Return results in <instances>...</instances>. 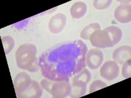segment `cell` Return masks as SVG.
<instances>
[{
	"mask_svg": "<svg viewBox=\"0 0 131 98\" xmlns=\"http://www.w3.org/2000/svg\"><path fill=\"white\" fill-rule=\"evenodd\" d=\"M43 94V88L41 84L36 80H31L30 86L23 92L16 94L20 98H39Z\"/></svg>",
	"mask_w": 131,
	"mask_h": 98,
	"instance_id": "8",
	"label": "cell"
},
{
	"mask_svg": "<svg viewBox=\"0 0 131 98\" xmlns=\"http://www.w3.org/2000/svg\"><path fill=\"white\" fill-rule=\"evenodd\" d=\"M104 30L108 33L110 39L112 42V46L117 45L121 41L123 36V32L122 30L119 27L116 26H111L105 28Z\"/></svg>",
	"mask_w": 131,
	"mask_h": 98,
	"instance_id": "14",
	"label": "cell"
},
{
	"mask_svg": "<svg viewBox=\"0 0 131 98\" xmlns=\"http://www.w3.org/2000/svg\"><path fill=\"white\" fill-rule=\"evenodd\" d=\"M89 40L91 45L97 48H105L112 47L109 35L105 30H96L90 36Z\"/></svg>",
	"mask_w": 131,
	"mask_h": 98,
	"instance_id": "4",
	"label": "cell"
},
{
	"mask_svg": "<svg viewBox=\"0 0 131 98\" xmlns=\"http://www.w3.org/2000/svg\"><path fill=\"white\" fill-rule=\"evenodd\" d=\"M114 18L118 22L127 24L130 22L131 7L130 4H121L115 9Z\"/></svg>",
	"mask_w": 131,
	"mask_h": 98,
	"instance_id": "9",
	"label": "cell"
},
{
	"mask_svg": "<svg viewBox=\"0 0 131 98\" xmlns=\"http://www.w3.org/2000/svg\"><path fill=\"white\" fill-rule=\"evenodd\" d=\"M67 23V17L64 14L58 13L53 16L49 22V30L52 33L61 32Z\"/></svg>",
	"mask_w": 131,
	"mask_h": 98,
	"instance_id": "7",
	"label": "cell"
},
{
	"mask_svg": "<svg viewBox=\"0 0 131 98\" xmlns=\"http://www.w3.org/2000/svg\"><path fill=\"white\" fill-rule=\"evenodd\" d=\"M86 84H87L84 82L72 80L69 96L72 98H78L84 96L86 94Z\"/></svg>",
	"mask_w": 131,
	"mask_h": 98,
	"instance_id": "12",
	"label": "cell"
},
{
	"mask_svg": "<svg viewBox=\"0 0 131 98\" xmlns=\"http://www.w3.org/2000/svg\"><path fill=\"white\" fill-rule=\"evenodd\" d=\"M122 75L125 79L131 77V61L130 59L125 62L122 67Z\"/></svg>",
	"mask_w": 131,
	"mask_h": 98,
	"instance_id": "20",
	"label": "cell"
},
{
	"mask_svg": "<svg viewBox=\"0 0 131 98\" xmlns=\"http://www.w3.org/2000/svg\"><path fill=\"white\" fill-rule=\"evenodd\" d=\"M41 86L55 98L67 97L70 95L71 90V84L69 81L53 80L47 78L41 80Z\"/></svg>",
	"mask_w": 131,
	"mask_h": 98,
	"instance_id": "3",
	"label": "cell"
},
{
	"mask_svg": "<svg viewBox=\"0 0 131 98\" xmlns=\"http://www.w3.org/2000/svg\"><path fill=\"white\" fill-rule=\"evenodd\" d=\"M91 79V73L86 69H82L80 71L75 75L72 79V80H79L88 84Z\"/></svg>",
	"mask_w": 131,
	"mask_h": 98,
	"instance_id": "16",
	"label": "cell"
},
{
	"mask_svg": "<svg viewBox=\"0 0 131 98\" xmlns=\"http://www.w3.org/2000/svg\"><path fill=\"white\" fill-rule=\"evenodd\" d=\"M2 43H3V48H4L5 54H9L13 51L15 46V40L10 36H4L2 39Z\"/></svg>",
	"mask_w": 131,
	"mask_h": 98,
	"instance_id": "17",
	"label": "cell"
},
{
	"mask_svg": "<svg viewBox=\"0 0 131 98\" xmlns=\"http://www.w3.org/2000/svg\"><path fill=\"white\" fill-rule=\"evenodd\" d=\"M100 75L107 80H113L116 79L119 74V67L115 62L107 61L100 68Z\"/></svg>",
	"mask_w": 131,
	"mask_h": 98,
	"instance_id": "6",
	"label": "cell"
},
{
	"mask_svg": "<svg viewBox=\"0 0 131 98\" xmlns=\"http://www.w3.org/2000/svg\"><path fill=\"white\" fill-rule=\"evenodd\" d=\"M87 46L81 40L57 45L42 54L39 66L45 78L66 80L86 67Z\"/></svg>",
	"mask_w": 131,
	"mask_h": 98,
	"instance_id": "1",
	"label": "cell"
},
{
	"mask_svg": "<svg viewBox=\"0 0 131 98\" xmlns=\"http://www.w3.org/2000/svg\"><path fill=\"white\" fill-rule=\"evenodd\" d=\"M37 50L31 43L20 45L15 54L16 65L18 68L28 70L30 72H36L39 70V59L36 57Z\"/></svg>",
	"mask_w": 131,
	"mask_h": 98,
	"instance_id": "2",
	"label": "cell"
},
{
	"mask_svg": "<svg viewBox=\"0 0 131 98\" xmlns=\"http://www.w3.org/2000/svg\"><path fill=\"white\" fill-rule=\"evenodd\" d=\"M87 10V5L82 2H75L70 8V15L75 19H80L83 17Z\"/></svg>",
	"mask_w": 131,
	"mask_h": 98,
	"instance_id": "13",
	"label": "cell"
},
{
	"mask_svg": "<svg viewBox=\"0 0 131 98\" xmlns=\"http://www.w3.org/2000/svg\"><path fill=\"white\" fill-rule=\"evenodd\" d=\"M107 84L104 82L100 80H96L94 82H92V84L90 86L89 88V94H91L92 92H94L97 90L100 89L104 88L107 87Z\"/></svg>",
	"mask_w": 131,
	"mask_h": 98,
	"instance_id": "19",
	"label": "cell"
},
{
	"mask_svg": "<svg viewBox=\"0 0 131 98\" xmlns=\"http://www.w3.org/2000/svg\"><path fill=\"white\" fill-rule=\"evenodd\" d=\"M104 61V54L100 49L92 48L86 52L85 63L91 69H96L100 67Z\"/></svg>",
	"mask_w": 131,
	"mask_h": 98,
	"instance_id": "5",
	"label": "cell"
},
{
	"mask_svg": "<svg viewBox=\"0 0 131 98\" xmlns=\"http://www.w3.org/2000/svg\"><path fill=\"white\" fill-rule=\"evenodd\" d=\"M31 79L26 72H21L16 76L14 80V88L16 94L25 90L31 84Z\"/></svg>",
	"mask_w": 131,
	"mask_h": 98,
	"instance_id": "10",
	"label": "cell"
},
{
	"mask_svg": "<svg viewBox=\"0 0 131 98\" xmlns=\"http://www.w3.org/2000/svg\"><path fill=\"white\" fill-rule=\"evenodd\" d=\"M98 30H101V26L98 23H92L86 26L81 32V38L85 40H89L90 36L92 35V33Z\"/></svg>",
	"mask_w": 131,
	"mask_h": 98,
	"instance_id": "15",
	"label": "cell"
},
{
	"mask_svg": "<svg viewBox=\"0 0 131 98\" xmlns=\"http://www.w3.org/2000/svg\"><path fill=\"white\" fill-rule=\"evenodd\" d=\"M130 46L125 45L115 49L113 51L112 57L114 62L119 64H123L125 62L130 59Z\"/></svg>",
	"mask_w": 131,
	"mask_h": 98,
	"instance_id": "11",
	"label": "cell"
},
{
	"mask_svg": "<svg viewBox=\"0 0 131 98\" xmlns=\"http://www.w3.org/2000/svg\"><path fill=\"white\" fill-rule=\"evenodd\" d=\"M112 0H94L93 1V6L98 10H104L110 6Z\"/></svg>",
	"mask_w": 131,
	"mask_h": 98,
	"instance_id": "18",
	"label": "cell"
}]
</instances>
